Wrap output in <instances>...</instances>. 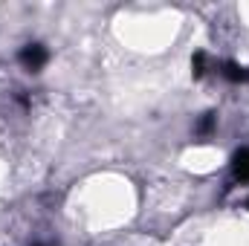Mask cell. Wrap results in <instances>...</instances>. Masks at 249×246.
I'll use <instances>...</instances> for the list:
<instances>
[{
  "mask_svg": "<svg viewBox=\"0 0 249 246\" xmlns=\"http://www.w3.org/2000/svg\"><path fill=\"white\" fill-rule=\"evenodd\" d=\"M18 61L23 64L29 72H38L44 64L50 61V53H47V47H41V44H26L23 50H20V55H18Z\"/></svg>",
  "mask_w": 249,
  "mask_h": 246,
  "instance_id": "obj_1",
  "label": "cell"
},
{
  "mask_svg": "<svg viewBox=\"0 0 249 246\" xmlns=\"http://www.w3.org/2000/svg\"><path fill=\"white\" fill-rule=\"evenodd\" d=\"M220 72H223V78L232 81V84H247L249 81V67H241V64H235V61H226Z\"/></svg>",
  "mask_w": 249,
  "mask_h": 246,
  "instance_id": "obj_3",
  "label": "cell"
},
{
  "mask_svg": "<svg viewBox=\"0 0 249 246\" xmlns=\"http://www.w3.org/2000/svg\"><path fill=\"white\" fill-rule=\"evenodd\" d=\"M232 174L235 180L249 183V148H238L235 157H232Z\"/></svg>",
  "mask_w": 249,
  "mask_h": 246,
  "instance_id": "obj_2",
  "label": "cell"
},
{
  "mask_svg": "<svg viewBox=\"0 0 249 246\" xmlns=\"http://www.w3.org/2000/svg\"><path fill=\"white\" fill-rule=\"evenodd\" d=\"M247 206H249V200H247Z\"/></svg>",
  "mask_w": 249,
  "mask_h": 246,
  "instance_id": "obj_6",
  "label": "cell"
},
{
  "mask_svg": "<svg viewBox=\"0 0 249 246\" xmlns=\"http://www.w3.org/2000/svg\"><path fill=\"white\" fill-rule=\"evenodd\" d=\"M191 72H194V78H203L206 75V53H197L191 58Z\"/></svg>",
  "mask_w": 249,
  "mask_h": 246,
  "instance_id": "obj_5",
  "label": "cell"
},
{
  "mask_svg": "<svg viewBox=\"0 0 249 246\" xmlns=\"http://www.w3.org/2000/svg\"><path fill=\"white\" fill-rule=\"evenodd\" d=\"M214 124H217V116H214V113H203V119L197 124V133H200V136H209V133L214 130Z\"/></svg>",
  "mask_w": 249,
  "mask_h": 246,
  "instance_id": "obj_4",
  "label": "cell"
}]
</instances>
